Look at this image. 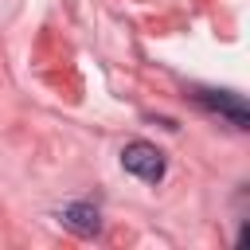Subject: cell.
Listing matches in <instances>:
<instances>
[{"instance_id":"obj_3","label":"cell","mask_w":250,"mask_h":250,"mask_svg":"<svg viewBox=\"0 0 250 250\" xmlns=\"http://www.w3.org/2000/svg\"><path fill=\"white\" fill-rule=\"evenodd\" d=\"M59 219H62V227L74 230L78 238H94V234L102 230V215H98V207H90V203H66V207L59 211Z\"/></svg>"},{"instance_id":"obj_2","label":"cell","mask_w":250,"mask_h":250,"mask_svg":"<svg viewBox=\"0 0 250 250\" xmlns=\"http://www.w3.org/2000/svg\"><path fill=\"white\" fill-rule=\"evenodd\" d=\"M121 164H125V172H133L145 184H156L164 176V152L156 145H148V141H129L121 148Z\"/></svg>"},{"instance_id":"obj_1","label":"cell","mask_w":250,"mask_h":250,"mask_svg":"<svg viewBox=\"0 0 250 250\" xmlns=\"http://www.w3.org/2000/svg\"><path fill=\"white\" fill-rule=\"evenodd\" d=\"M191 98H195L203 109L227 117L234 129H250V109H246V98H242V94H234V90H211V86H195Z\"/></svg>"}]
</instances>
